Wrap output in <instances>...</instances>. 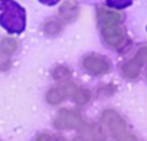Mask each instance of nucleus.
Returning <instances> with one entry per match:
<instances>
[{"label": "nucleus", "instance_id": "obj_10", "mask_svg": "<svg viewBox=\"0 0 147 141\" xmlns=\"http://www.w3.org/2000/svg\"><path fill=\"white\" fill-rule=\"evenodd\" d=\"M65 98H66V95H65V92L62 91L61 87H59V88H52V89H49L48 94H46V101H48L51 105H58V104L62 102Z\"/></svg>", "mask_w": 147, "mask_h": 141}, {"label": "nucleus", "instance_id": "obj_19", "mask_svg": "<svg viewBox=\"0 0 147 141\" xmlns=\"http://www.w3.org/2000/svg\"><path fill=\"white\" fill-rule=\"evenodd\" d=\"M39 2L43 3V5H46V6H55V5L59 3V0H39Z\"/></svg>", "mask_w": 147, "mask_h": 141}, {"label": "nucleus", "instance_id": "obj_18", "mask_svg": "<svg viewBox=\"0 0 147 141\" xmlns=\"http://www.w3.org/2000/svg\"><path fill=\"white\" fill-rule=\"evenodd\" d=\"M120 141H137V138H136V137H134L133 134L127 132V134H125V135H124V137H123V138L120 140Z\"/></svg>", "mask_w": 147, "mask_h": 141}, {"label": "nucleus", "instance_id": "obj_11", "mask_svg": "<svg viewBox=\"0 0 147 141\" xmlns=\"http://www.w3.org/2000/svg\"><path fill=\"white\" fill-rule=\"evenodd\" d=\"M18 49V42L12 38H3L2 40H0V52L5 53V55H12L15 53Z\"/></svg>", "mask_w": 147, "mask_h": 141}, {"label": "nucleus", "instance_id": "obj_5", "mask_svg": "<svg viewBox=\"0 0 147 141\" xmlns=\"http://www.w3.org/2000/svg\"><path fill=\"white\" fill-rule=\"evenodd\" d=\"M82 66L91 75L107 74L110 70V68H111L110 62L104 56H100V55H88V56H85L84 60H82Z\"/></svg>", "mask_w": 147, "mask_h": 141}, {"label": "nucleus", "instance_id": "obj_15", "mask_svg": "<svg viewBox=\"0 0 147 141\" xmlns=\"http://www.w3.org/2000/svg\"><path fill=\"white\" fill-rule=\"evenodd\" d=\"M134 0H105V5L113 9H125L133 5Z\"/></svg>", "mask_w": 147, "mask_h": 141}, {"label": "nucleus", "instance_id": "obj_20", "mask_svg": "<svg viewBox=\"0 0 147 141\" xmlns=\"http://www.w3.org/2000/svg\"><path fill=\"white\" fill-rule=\"evenodd\" d=\"M72 141H85V140H84L82 137H75V138H74Z\"/></svg>", "mask_w": 147, "mask_h": 141}, {"label": "nucleus", "instance_id": "obj_4", "mask_svg": "<svg viewBox=\"0 0 147 141\" xmlns=\"http://www.w3.org/2000/svg\"><path fill=\"white\" fill-rule=\"evenodd\" d=\"M147 60V48H141L138 49V52L134 55L133 59H130L128 62H125L121 68L123 75L128 79H134L140 75L141 66L144 65V62Z\"/></svg>", "mask_w": 147, "mask_h": 141}, {"label": "nucleus", "instance_id": "obj_1", "mask_svg": "<svg viewBox=\"0 0 147 141\" xmlns=\"http://www.w3.org/2000/svg\"><path fill=\"white\" fill-rule=\"evenodd\" d=\"M0 26L12 35L26 29V10L15 0H0Z\"/></svg>", "mask_w": 147, "mask_h": 141}, {"label": "nucleus", "instance_id": "obj_7", "mask_svg": "<svg viewBox=\"0 0 147 141\" xmlns=\"http://www.w3.org/2000/svg\"><path fill=\"white\" fill-rule=\"evenodd\" d=\"M84 134L91 140V141H105L107 140V134H105V130L101 124L98 122H92V124H88L84 127Z\"/></svg>", "mask_w": 147, "mask_h": 141}, {"label": "nucleus", "instance_id": "obj_17", "mask_svg": "<svg viewBox=\"0 0 147 141\" xmlns=\"http://www.w3.org/2000/svg\"><path fill=\"white\" fill-rule=\"evenodd\" d=\"M10 66V60L7 59V55L0 52V69H7Z\"/></svg>", "mask_w": 147, "mask_h": 141}, {"label": "nucleus", "instance_id": "obj_9", "mask_svg": "<svg viewBox=\"0 0 147 141\" xmlns=\"http://www.w3.org/2000/svg\"><path fill=\"white\" fill-rule=\"evenodd\" d=\"M98 22L101 26H107V25H113V23H120L121 22V15L104 7L98 9Z\"/></svg>", "mask_w": 147, "mask_h": 141}, {"label": "nucleus", "instance_id": "obj_3", "mask_svg": "<svg viewBox=\"0 0 147 141\" xmlns=\"http://www.w3.org/2000/svg\"><path fill=\"white\" fill-rule=\"evenodd\" d=\"M55 128L58 130H74L82 127V118L78 112L69 111V109H61L53 121Z\"/></svg>", "mask_w": 147, "mask_h": 141}, {"label": "nucleus", "instance_id": "obj_13", "mask_svg": "<svg viewBox=\"0 0 147 141\" xmlns=\"http://www.w3.org/2000/svg\"><path fill=\"white\" fill-rule=\"evenodd\" d=\"M74 101L78 105H85L90 99H91V92L85 88H77V91L74 92Z\"/></svg>", "mask_w": 147, "mask_h": 141}, {"label": "nucleus", "instance_id": "obj_12", "mask_svg": "<svg viewBox=\"0 0 147 141\" xmlns=\"http://www.w3.org/2000/svg\"><path fill=\"white\" fill-rule=\"evenodd\" d=\"M71 75H72L71 69H69V68H66V66H63V65L56 66V68L52 70V78H53L55 81H58V82L69 79V78H71Z\"/></svg>", "mask_w": 147, "mask_h": 141}, {"label": "nucleus", "instance_id": "obj_16", "mask_svg": "<svg viewBox=\"0 0 147 141\" xmlns=\"http://www.w3.org/2000/svg\"><path fill=\"white\" fill-rule=\"evenodd\" d=\"M35 141H66L62 135H53V134H46V132H42L36 137Z\"/></svg>", "mask_w": 147, "mask_h": 141}, {"label": "nucleus", "instance_id": "obj_2", "mask_svg": "<svg viewBox=\"0 0 147 141\" xmlns=\"http://www.w3.org/2000/svg\"><path fill=\"white\" fill-rule=\"evenodd\" d=\"M102 124L110 130L111 135L118 141L127 134V127H125L124 120L114 109H105L102 112Z\"/></svg>", "mask_w": 147, "mask_h": 141}, {"label": "nucleus", "instance_id": "obj_6", "mask_svg": "<svg viewBox=\"0 0 147 141\" xmlns=\"http://www.w3.org/2000/svg\"><path fill=\"white\" fill-rule=\"evenodd\" d=\"M102 38L110 46L117 49H121V46L125 43V32L118 23L102 26Z\"/></svg>", "mask_w": 147, "mask_h": 141}, {"label": "nucleus", "instance_id": "obj_14", "mask_svg": "<svg viewBox=\"0 0 147 141\" xmlns=\"http://www.w3.org/2000/svg\"><path fill=\"white\" fill-rule=\"evenodd\" d=\"M62 30V23L61 22H58V20H48L45 25H43V32L46 33V35H49V36H55V35H58L59 32Z\"/></svg>", "mask_w": 147, "mask_h": 141}, {"label": "nucleus", "instance_id": "obj_8", "mask_svg": "<svg viewBox=\"0 0 147 141\" xmlns=\"http://www.w3.org/2000/svg\"><path fill=\"white\" fill-rule=\"evenodd\" d=\"M78 13H80V9H78V5L75 2H63L61 9H59V16L65 22L75 20Z\"/></svg>", "mask_w": 147, "mask_h": 141}]
</instances>
